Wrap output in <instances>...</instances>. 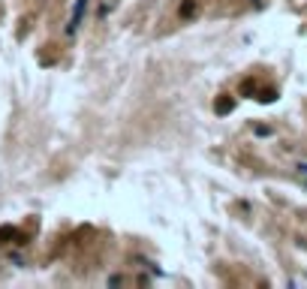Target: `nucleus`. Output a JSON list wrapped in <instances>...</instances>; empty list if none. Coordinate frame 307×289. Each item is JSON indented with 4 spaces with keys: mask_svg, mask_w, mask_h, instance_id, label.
<instances>
[{
    "mask_svg": "<svg viewBox=\"0 0 307 289\" xmlns=\"http://www.w3.org/2000/svg\"><path fill=\"white\" fill-rule=\"evenodd\" d=\"M235 109V100L232 97H217V103H214V112L217 115H229Z\"/></svg>",
    "mask_w": 307,
    "mask_h": 289,
    "instance_id": "1",
    "label": "nucleus"
},
{
    "mask_svg": "<svg viewBox=\"0 0 307 289\" xmlns=\"http://www.w3.org/2000/svg\"><path fill=\"white\" fill-rule=\"evenodd\" d=\"M9 238H18V241H21V235H18L12 226H0V244H6Z\"/></svg>",
    "mask_w": 307,
    "mask_h": 289,
    "instance_id": "3",
    "label": "nucleus"
},
{
    "mask_svg": "<svg viewBox=\"0 0 307 289\" xmlns=\"http://www.w3.org/2000/svg\"><path fill=\"white\" fill-rule=\"evenodd\" d=\"M178 15H181V18H193V15H196V0H184L181 9H178Z\"/></svg>",
    "mask_w": 307,
    "mask_h": 289,
    "instance_id": "2",
    "label": "nucleus"
},
{
    "mask_svg": "<svg viewBox=\"0 0 307 289\" xmlns=\"http://www.w3.org/2000/svg\"><path fill=\"white\" fill-rule=\"evenodd\" d=\"M259 103H274L277 100V90L274 87H268V90H259V97H256Z\"/></svg>",
    "mask_w": 307,
    "mask_h": 289,
    "instance_id": "4",
    "label": "nucleus"
}]
</instances>
